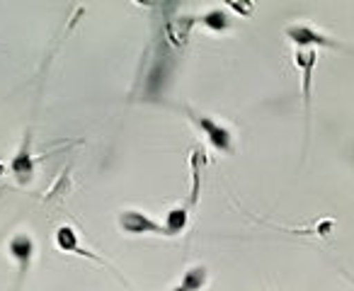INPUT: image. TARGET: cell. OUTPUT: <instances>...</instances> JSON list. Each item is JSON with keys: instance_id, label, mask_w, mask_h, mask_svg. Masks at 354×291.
<instances>
[{"instance_id": "5b68a950", "label": "cell", "mask_w": 354, "mask_h": 291, "mask_svg": "<svg viewBox=\"0 0 354 291\" xmlns=\"http://www.w3.org/2000/svg\"><path fill=\"white\" fill-rule=\"evenodd\" d=\"M10 170H12V175H15V180L20 185H30L32 180H35L37 160H35V156H32V129H27V131H25L22 146H20V151L15 153V158H12Z\"/></svg>"}, {"instance_id": "277c9868", "label": "cell", "mask_w": 354, "mask_h": 291, "mask_svg": "<svg viewBox=\"0 0 354 291\" xmlns=\"http://www.w3.org/2000/svg\"><path fill=\"white\" fill-rule=\"evenodd\" d=\"M117 226H119V231L127 233V236H148V233H153V236H165L162 223L153 221L148 214L138 212V209H124L117 216Z\"/></svg>"}, {"instance_id": "30bf717a", "label": "cell", "mask_w": 354, "mask_h": 291, "mask_svg": "<svg viewBox=\"0 0 354 291\" xmlns=\"http://www.w3.org/2000/svg\"><path fill=\"white\" fill-rule=\"evenodd\" d=\"M199 22L212 32L231 30V15H228V10H223V8H214V10L204 12V15L199 17Z\"/></svg>"}, {"instance_id": "4fadbf2b", "label": "cell", "mask_w": 354, "mask_h": 291, "mask_svg": "<svg viewBox=\"0 0 354 291\" xmlns=\"http://www.w3.org/2000/svg\"><path fill=\"white\" fill-rule=\"evenodd\" d=\"M3 173H6V165L0 163V178H3Z\"/></svg>"}, {"instance_id": "8fae6325", "label": "cell", "mask_w": 354, "mask_h": 291, "mask_svg": "<svg viewBox=\"0 0 354 291\" xmlns=\"http://www.w3.org/2000/svg\"><path fill=\"white\" fill-rule=\"evenodd\" d=\"M71 165L64 170V175L59 178V185H54V187L49 189V194H46V202H54V199H61V194H64V189H71Z\"/></svg>"}, {"instance_id": "9c48e42d", "label": "cell", "mask_w": 354, "mask_h": 291, "mask_svg": "<svg viewBox=\"0 0 354 291\" xmlns=\"http://www.w3.org/2000/svg\"><path fill=\"white\" fill-rule=\"evenodd\" d=\"M207 281H209V270L204 265H194L185 272L180 284L170 291H202L207 286Z\"/></svg>"}, {"instance_id": "7c38bea8", "label": "cell", "mask_w": 354, "mask_h": 291, "mask_svg": "<svg viewBox=\"0 0 354 291\" xmlns=\"http://www.w3.org/2000/svg\"><path fill=\"white\" fill-rule=\"evenodd\" d=\"M228 8H231V10H236V12H241V15H252V10H255V8L250 6V3H241V0H233V3H228Z\"/></svg>"}, {"instance_id": "7a4b0ae2", "label": "cell", "mask_w": 354, "mask_h": 291, "mask_svg": "<svg viewBox=\"0 0 354 291\" xmlns=\"http://www.w3.org/2000/svg\"><path fill=\"white\" fill-rule=\"evenodd\" d=\"M294 64L301 71V100H304V119H306V143L304 153L308 149L310 138V102H313V73L318 66V51L315 49H296Z\"/></svg>"}, {"instance_id": "8992f818", "label": "cell", "mask_w": 354, "mask_h": 291, "mask_svg": "<svg viewBox=\"0 0 354 291\" xmlns=\"http://www.w3.org/2000/svg\"><path fill=\"white\" fill-rule=\"evenodd\" d=\"M54 243H56V247H59L61 252H68V255H73V252H75V255L85 257V260H93V262H97V265L107 267V270H114V267L109 265L107 260H102L100 255H95V252L85 250V247L80 245L78 233H75V228H73V226H59V228H56ZM114 272H117V270H114Z\"/></svg>"}, {"instance_id": "ba28073f", "label": "cell", "mask_w": 354, "mask_h": 291, "mask_svg": "<svg viewBox=\"0 0 354 291\" xmlns=\"http://www.w3.org/2000/svg\"><path fill=\"white\" fill-rule=\"evenodd\" d=\"M189 226V207H177V209H170L165 214V221H162V228H165V236L175 238V236H183Z\"/></svg>"}, {"instance_id": "6da1fadb", "label": "cell", "mask_w": 354, "mask_h": 291, "mask_svg": "<svg viewBox=\"0 0 354 291\" xmlns=\"http://www.w3.org/2000/svg\"><path fill=\"white\" fill-rule=\"evenodd\" d=\"M286 39L296 46V49H333V51H344V54L354 56V46L344 44V41L335 39V37L325 35V32L315 30L313 25H306V22H296V25H289L284 30Z\"/></svg>"}, {"instance_id": "52a82bcc", "label": "cell", "mask_w": 354, "mask_h": 291, "mask_svg": "<svg viewBox=\"0 0 354 291\" xmlns=\"http://www.w3.org/2000/svg\"><path fill=\"white\" fill-rule=\"evenodd\" d=\"M8 255L17 262L20 276H25L37 255V245H35V241H32V236H27V233H15V236L8 241Z\"/></svg>"}, {"instance_id": "3957f363", "label": "cell", "mask_w": 354, "mask_h": 291, "mask_svg": "<svg viewBox=\"0 0 354 291\" xmlns=\"http://www.w3.org/2000/svg\"><path fill=\"white\" fill-rule=\"evenodd\" d=\"M185 114L189 117V122L197 124V129L204 133V138H207L209 143H212L214 149L218 151V153H236V146H233V131L228 126H223V124H218L214 117H209V114H202L197 112V109H189V107H180Z\"/></svg>"}]
</instances>
